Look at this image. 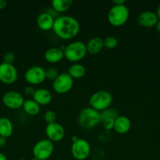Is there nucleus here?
I'll list each match as a JSON object with an SVG mask.
<instances>
[{
	"label": "nucleus",
	"instance_id": "f257e3e1",
	"mask_svg": "<svg viewBox=\"0 0 160 160\" xmlns=\"http://www.w3.org/2000/svg\"><path fill=\"white\" fill-rule=\"evenodd\" d=\"M80 24L78 20L72 16H60L55 18L53 31L59 38L71 40L78 35Z\"/></svg>",
	"mask_w": 160,
	"mask_h": 160
},
{
	"label": "nucleus",
	"instance_id": "f03ea898",
	"mask_svg": "<svg viewBox=\"0 0 160 160\" xmlns=\"http://www.w3.org/2000/svg\"><path fill=\"white\" fill-rule=\"evenodd\" d=\"M78 121L82 128L92 129L101 123L100 112L91 107L84 108L78 114Z\"/></svg>",
	"mask_w": 160,
	"mask_h": 160
},
{
	"label": "nucleus",
	"instance_id": "7ed1b4c3",
	"mask_svg": "<svg viewBox=\"0 0 160 160\" xmlns=\"http://www.w3.org/2000/svg\"><path fill=\"white\" fill-rule=\"evenodd\" d=\"M86 53L87 51L86 44L79 41H75L68 44L64 50V58L67 60L75 63L84 59Z\"/></svg>",
	"mask_w": 160,
	"mask_h": 160
},
{
	"label": "nucleus",
	"instance_id": "20e7f679",
	"mask_svg": "<svg viewBox=\"0 0 160 160\" xmlns=\"http://www.w3.org/2000/svg\"><path fill=\"white\" fill-rule=\"evenodd\" d=\"M112 101V95L109 92L98 91L91 95L89 99V105L91 108L100 112L109 109Z\"/></svg>",
	"mask_w": 160,
	"mask_h": 160
},
{
	"label": "nucleus",
	"instance_id": "39448f33",
	"mask_svg": "<svg viewBox=\"0 0 160 160\" xmlns=\"http://www.w3.org/2000/svg\"><path fill=\"white\" fill-rule=\"evenodd\" d=\"M130 9L125 5L113 6L108 12V20L113 27H122L127 22Z\"/></svg>",
	"mask_w": 160,
	"mask_h": 160
},
{
	"label": "nucleus",
	"instance_id": "423d86ee",
	"mask_svg": "<svg viewBox=\"0 0 160 160\" xmlns=\"http://www.w3.org/2000/svg\"><path fill=\"white\" fill-rule=\"evenodd\" d=\"M54 150L53 142L49 139H42L34 145L32 149L33 157L39 160H47L53 155Z\"/></svg>",
	"mask_w": 160,
	"mask_h": 160
},
{
	"label": "nucleus",
	"instance_id": "0eeeda50",
	"mask_svg": "<svg viewBox=\"0 0 160 160\" xmlns=\"http://www.w3.org/2000/svg\"><path fill=\"white\" fill-rule=\"evenodd\" d=\"M91 147L88 141L83 138H78L73 142L71 147L72 156L76 160H85L90 155Z\"/></svg>",
	"mask_w": 160,
	"mask_h": 160
},
{
	"label": "nucleus",
	"instance_id": "6e6552de",
	"mask_svg": "<svg viewBox=\"0 0 160 160\" xmlns=\"http://www.w3.org/2000/svg\"><path fill=\"white\" fill-rule=\"evenodd\" d=\"M74 85V79L67 73H61L53 81V89L57 94H66L70 92Z\"/></svg>",
	"mask_w": 160,
	"mask_h": 160
},
{
	"label": "nucleus",
	"instance_id": "1a4fd4ad",
	"mask_svg": "<svg viewBox=\"0 0 160 160\" xmlns=\"http://www.w3.org/2000/svg\"><path fill=\"white\" fill-rule=\"evenodd\" d=\"M24 79L30 85H39L45 80V69L40 66L29 67L24 73Z\"/></svg>",
	"mask_w": 160,
	"mask_h": 160
},
{
	"label": "nucleus",
	"instance_id": "9d476101",
	"mask_svg": "<svg viewBox=\"0 0 160 160\" xmlns=\"http://www.w3.org/2000/svg\"><path fill=\"white\" fill-rule=\"evenodd\" d=\"M18 73L13 64L0 63V81L5 84H13L17 81Z\"/></svg>",
	"mask_w": 160,
	"mask_h": 160
},
{
	"label": "nucleus",
	"instance_id": "9b49d317",
	"mask_svg": "<svg viewBox=\"0 0 160 160\" xmlns=\"http://www.w3.org/2000/svg\"><path fill=\"white\" fill-rule=\"evenodd\" d=\"M24 96L20 92L9 91L6 92L3 96V102L6 107L10 109H18L23 107L24 102Z\"/></svg>",
	"mask_w": 160,
	"mask_h": 160
},
{
	"label": "nucleus",
	"instance_id": "f8f14e48",
	"mask_svg": "<svg viewBox=\"0 0 160 160\" xmlns=\"http://www.w3.org/2000/svg\"><path fill=\"white\" fill-rule=\"evenodd\" d=\"M45 133L47 139L51 141L52 142H60L65 135L64 127L57 122L47 124L45 128Z\"/></svg>",
	"mask_w": 160,
	"mask_h": 160
},
{
	"label": "nucleus",
	"instance_id": "ddd939ff",
	"mask_svg": "<svg viewBox=\"0 0 160 160\" xmlns=\"http://www.w3.org/2000/svg\"><path fill=\"white\" fill-rule=\"evenodd\" d=\"M158 18L156 12L153 11H144L137 17V23L141 27L145 28H151L155 26Z\"/></svg>",
	"mask_w": 160,
	"mask_h": 160
},
{
	"label": "nucleus",
	"instance_id": "4468645a",
	"mask_svg": "<svg viewBox=\"0 0 160 160\" xmlns=\"http://www.w3.org/2000/svg\"><path fill=\"white\" fill-rule=\"evenodd\" d=\"M119 117L117 110L115 109H109L100 112V118L103 127L107 131H111L114 128L115 121Z\"/></svg>",
	"mask_w": 160,
	"mask_h": 160
},
{
	"label": "nucleus",
	"instance_id": "2eb2a0df",
	"mask_svg": "<svg viewBox=\"0 0 160 160\" xmlns=\"http://www.w3.org/2000/svg\"><path fill=\"white\" fill-rule=\"evenodd\" d=\"M54 20L55 18L50 12H42L38 16L36 23L39 29L42 31H48L50 30H53Z\"/></svg>",
	"mask_w": 160,
	"mask_h": 160
},
{
	"label": "nucleus",
	"instance_id": "dca6fc26",
	"mask_svg": "<svg viewBox=\"0 0 160 160\" xmlns=\"http://www.w3.org/2000/svg\"><path fill=\"white\" fill-rule=\"evenodd\" d=\"M32 99L39 106H47L53 99L51 92L45 88H38L35 92Z\"/></svg>",
	"mask_w": 160,
	"mask_h": 160
},
{
	"label": "nucleus",
	"instance_id": "f3484780",
	"mask_svg": "<svg viewBox=\"0 0 160 160\" xmlns=\"http://www.w3.org/2000/svg\"><path fill=\"white\" fill-rule=\"evenodd\" d=\"M113 129L116 133L119 134H126L131 129V121L127 117L119 116L115 121Z\"/></svg>",
	"mask_w": 160,
	"mask_h": 160
},
{
	"label": "nucleus",
	"instance_id": "a211bd4d",
	"mask_svg": "<svg viewBox=\"0 0 160 160\" xmlns=\"http://www.w3.org/2000/svg\"><path fill=\"white\" fill-rule=\"evenodd\" d=\"M44 58L50 63H57L64 58V51L61 48L56 47L50 48L45 51Z\"/></svg>",
	"mask_w": 160,
	"mask_h": 160
},
{
	"label": "nucleus",
	"instance_id": "6ab92c4d",
	"mask_svg": "<svg viewBox=\"0 0 160 160\" xmlns=\"http://www.w3.org/2000/svg\"><path fill=\"white\" fill-rule=\"evenodd\" d=\"M86 51L91 55H96L100 52L104 48V40L100 37H94L89 39L86 44Z\"/></svg>",
	"mask_w": 160,
	"mask_h": 160
},
{
	"label": "nucleus",
	"instance_id": "aec40b11",
	"mask_svg": "<svg viewBox=\"0 0 160 160\" xmlns=\"http://www.w3.org/2000/svg\"><path fill=\"white\" fill-rule=\"evenodd\" d=\"M13 132V125L7 117L0 118V137L8 138Z\"/></svg>",
	"mask_w": 160,
	"mask_h": 160
},
{
	"label": "nucleus",
	"instance_id": "412c9836",
	"mask_svg": "<svg viewBox=\"0 0 160 160\" xmlns=\"http://www.w3.org/2000/svg\"><path fill=\"white\" fill-rule=\"evenodd\" d=\"M67 73L73 79H80L86 75V70L84 66L77 62V63H73L69 67Z\"/></svg>",
	"mask_w": 160,
	"mask_h": 160
},
{
	"label": "nucleus",
	"instance_id": "4be33fe9",
	"mask_svg": "<svg viewBox=\"0 0 160 160\" xmlns=\"http://www.w3.org/2000/svg\"><path fill=\"white\" fill-rule=\"evenodd\" d=\"M24 112L30 116H36L40 112V106L33 99H26L24 102Z\"/></svg>",
	"mask_w": 160,
	"mask_h": 160
},
{
	"label": "nucleus",
	"instance_id": "5701e85b",
	"mask_svg": "<svg viewBox=\"0 0 160 160\" xmlns=\"http://www.w3.org/2000/svg\"><path fill=\"white\" fill-rule=\"evenodd\" d=\"M51 5L55 12H64L70 9L72 5V0H53Z\"/></svg>",
	"mask_w": 160,
	"mask_h": 160
},
{
	"label": "nucleus",
	"instance_id": "b1692460",
	"mask_svg": "<svg viewBox=\"0 0 160 160\" xmlns=\"http://www.w3.org/2000/svg\"><path fill=\"white\" fill-rule=\"evenodd\" d=\"M104 40V47L108 49H113L116 48L118 45V40L114 36H108L105 38Z\"/></svg>",
	"mask_w": 160,
	"mask_h": 160
},
{
	"label": "nucleus",
	"instance_id": "393cba45",
	"mask_svg": "<svg viewBox=\"0 0 160 160\" xmlns=\"http://www.w3.org/2000/svg\"><path fill=\"white\" fill-rule=\"evenodd\" d=\"M45 79H48L52 81H55L60 74L58 70L56 68H54V67H50V68L45 70Z\"/></svg>",
	"mask_w": 160,
	"mask_h": 160
},
{
	"label": "nucleus",
	"instance_id": "a878e982",
	"mask_svg": "<svg viewBox=\"0 0 160 160\" xmlns=\"http://www.w3.org/2000/svg\"><path fill=\"white\" fill-rule=\"evenodd\" d=\"M44 120L47 124L55 123L56 120V114L53 110H47L44 114Z\"/></svg>",
	"mask_w": 160,
	"mask_h": 160
},
{
	"label": "nucleus",
	"instance_id": "bb28decb",
	"mask_svg": "<svg viewBox=\"0 0 160 160\" xmlns=\"http://www.w3.org/2000/svg\"><path fill=\"white\" fill-rule=\"evenodd\" d=\"M14 61H15V55L13 52H6L3 56V62L13 64Z\"/></svg>",
	"mask_w": 160,
	"mask_h": 160
},
{
	"label": "nucleus",
	"instance_id": "cd10ccee",
	"mask_svg": "<svg viewBox=\"0 0 160 160\" xmlns=\"http://www.w3.org/2000/svg\"><path fill=\"white\" fill-rule=\"evenodd\" d=\"M35 92V89H34V88H33L32 86H28V87L25 88L24 90V92L25 95H26L27 96L29 97H33Z\"/></svg>",
	"mask_w": 160,
	"mask_h": 160
},
{
	"label": "nucleus",
	"instance_id": "c85d7f7f",
	"mask_svg": "<svg viewBox=\"0 0 160 160\" xmlns=\"http://www.w3.org/2000/svg\"><path fill=\"white\" fill-rule=\"evenodd\" d=\"M113 6H121V5H125V0H114L111 2Z\"/></svg>",
	"mask_w": 160,
	"mask_h": 160
},
{
	"label": "nucleus",
	"instance_id": "c756f323",
	"mask_svg": "<svg viewBox=\"0 0 160 160\" xmlns=\"http://www.w3.org/2000/svg\"><path fill=\"white\" fill-rule=\"evenodd\" d=\"M7 6V2L6 0H0V10L5 9Z\"/></svg>",
	"mask_w": 160,
	"mask_h": 160
},
{
	"label": "nucleus",
	"instance_id": "7c9ffc66",
	"mask_svg": "<svg viewBox=\"0 0 160 160\" xmlns=\"http://www.w3.org/2000/svg\"><path fill=\"white\" fill-rule=\"evenodd\" d=\"M6 144V138L3 137H0V147L5 146Z\"/></svg>",
	"mask_w": 160,
	"mask_h": 160
},
{
	"label": "nucleus",
	"instance_id": "2f4dec72",
	"mask_svg": "<svg viewBox=\"0 0 160 160\" xmlns=\"http://www.w3.org/2000/svg\"><path fill=\"white\" fill-rule=\"evenodd\" d=\"M155 30H156L157 32H158V34H160V20H158L157 23L155 24Z\"/></svg>",
	"mask_w": 160,
	"mask_h": 160
},
{
	"label": "nucleus",
	"instance_id": "473e14b6",
	"mask_svg": "<svg viewBox=\"0 0 160 160\" xmlns=\"http://www.w3.org/2000/svg\"><path fill=\"white\" fill-rule=\"evenodd\" d=\"M156 14H157V16H158V20H160V4L158 5V7H157Z\"/></svg>",
	"mask_w": 160,
	"mask_h": 160
},
{
	"label": "nucleus",
	"instance_id": "72a5a7b5",
	"mask_svg": "<svg viewBox=\"0 0 160 160\" xmlns=\"http://www.w3.org/2000/svg\"><path fill=\"white\" fill-rule=\"evenodd\" d=\"M0 160H7V158L3 153L0 152Z\"/></svg>",
	"mask_w": 160,
	"mask_h": 160
},
{
	"label": "nucleus",
	"instance_id": "f704fd0d",
	"mask_svg": "<svg viewBox=\"0 0 160 160\" xmlns=\"http://www.w3.org/2000/svg\"><path fill=\"white\" fill-rule=\"evenodd\" d=\"M78 138L77 137V136H72V143H73V142H76V141L78 140Z\"/></svg>",
	"mask_w": 160,
	"mask_h": 160
},
{
	"label": "nucleus",
	"instance_id": "c9c22d12",
	"mask_svg": "<svg viewBox=\"0 0 160 160\" xmlns=\"http://www.w3.org/2000/svg\"><path fill=\"white\" fill-rule=\"evenodd\" d=\"M30 160H39V159H36V158H35V157H33V158H31V159H30Z\"/></svg>",
	"mask_w": 160,
	"mask_h": 160
}]
</instances>
